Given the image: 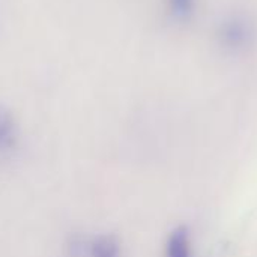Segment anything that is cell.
<instances>
[{
  "label": "cell",
  "instance_id": "obj_1",
  "mask_svg": "<svg viewBox=\"0 0 257 257\" xmlns=\"http://www.w3.org/2000/svg\"><path fill=\"white\" fill-rule=\"evenodd\" d=\"M220 45L232 53H239L248 48L254 39L253 24L242 15H230L218 27Z\"/></svg>",
  "mask_w": 257,
  "mask_h": 257
},
{
  "label": "cell",
  "instance_id": "obj_2",
  "mask_svg": "<svg viewBox=\"0 0 257 257\" xmlns=\"http://www.w3.org/2000/svg\"><path fill=\"white\" fill-rule=\"evenodd\" d=\"M86 257H122V244L116 235L99 233L87 238Z\"/></svg>",
  "mask_w": 257,
  "mask_h": 257
},
{
  "label": "cell",
  "instance_id": "obj_3",
  "mask_svg": "<svg viewBox=\"0 0 257 257\" xmlns=\"http://www.w3.org/2000/svg\"><path fill=\"white\" fill-rule=\"evenodd\" d=\"M17 143V125L11 110L0 105V155L9 154Z\"/></svg>",
  "mask_w": 257,
  "mask_h": 257
},
{
  "label": "cell",
  "instance_id": "obj_4",
  "mask_svg": "<svg viewBox=\"0 0 257 257\" xmlns=\"http://www.w3.org/2000/svg\"><path fill=\"white\" fill-rule=\"evenodd\" d=\"M166 257H191L188 229L181 226L175 229L166 244Z\"/></svg>",
  "mask_w": 257,
  "mask_h": 257
},
{
  "label": "cell",
  "instance_id": "obj_5",
  "mask_svg": "<svg viewBox=\"0 0 257 257\" xmlns=\"http://www.w3.org/2000/svg\"><path fill=\"white\" fill-rule=\"evenodd\" d=\"M197 8V0H167V9L173 20L185 23L188 21Z\"/></svg>",
  "mask_w": 257,
  "mask_h": 257
}]
</instances>
